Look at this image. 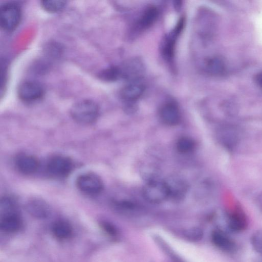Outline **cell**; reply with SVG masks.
I'll return each mask as SVG.
<instances>
[{"label":"cell","instance_id":"8992f818","mask_svg":"<svg viewBox=\"0 0 262 262\" xmlns=\"http://www.w3.org/2000/svg\"><path fill=\"white\" fill-rule=\"evenodd\" d=\"M77 186L82 192L89 194H96L101 191L103 183L101 179L93 173H85L79 176Z\"/></svg>","mask_w":262,"mask_h":262},{"label":"cell","instance_id":"603a6c76","mask_svg":"<svg viewBox=\"0 0 262 262\" xmlns=\"http://www.w3.org/2000/svg\"><path fill=\"white\" fill-rule=\"evenodd\" d=\"M100 226L102 229L109 235L115 236L116 235L117 231L115 227L106 222H103L101 223Z\"/></svg>","mask_w":262,"mask_h":262},{"label":"cell","instance_id":"7a4b0ae2","mask_svg":"<svg viewBox=\"0 0 262 262\" xmlns=\"http://www.w3.org/2000/svg\"><path fill=\"white\" fill-rule=\"evenodd\" d=\"M184 24V18H180L174 28L166 35L162 41L160 49L162 56L164 59L170 64L173 61L176 42Z\"/></svg>","mask_w":262,"mask_h":262},{"label":"cell","instance_id":"52a82bcc","mask_svg":"<svg viewBox=\"0 0 262 262\" xmlns=\"http://www.w3.org/2000/svg\"><path fill=\"white\" fill-rule=\"evenodd\" d=\"M73 163L68 158L56 156L51 159L47 164V170L52 176L62 178L69 175L73 169Z\"/></svg>","mask_w":262,"mask_h":262},{"label":"cell","instance_id":"277c9868","mask_svg":"<svg viewBox=\"0 0 262 262\" xmlns=\"http://www.w3.org/2000/svg\"><path fill=\"white\" fill-rule=\"evenodd\" d=\"M144 199L151 203H160L169 198V193L165 182L152 179L145 185L143 188Z\"/></svg>","mask_w":262,"mask_h":262},{"label":"cell","instance_id":"5bb4252c","mask_svg":"<svg viewBox=\"0 0 262 262\" xmlns=\"http://www.w3.org/2000/svg\"><path fill=\"white\" fill-rule=\"evenodd\" d=\"M15 164L18 170L24 174H32L38 169L39 162L33 156L26 154L17 156Z\"/></svg>","mask_w":262,"mask_h":262},{"label":"cell","instance_id":"6da1fadb","mask_svg":"<svg viewBox=\"0 0 262 262\" xmlns=\"http://www.w3.org/2000/svg\"><path fill=\"white\" fill-rule=\"evenodd\" d=\"M99 111L96 102L91 100H83L73 105L70 113L73 119L78 123L89 124L96 120Z\"/></svg>","mask_w":262,"mask_h":262},{"label":"cell","instance_id":"7402d4cb","mask_svg":"<svg viewBox=\"0 0 262 262\" xmlns=\"http://www.w3.org/2000/svg\"><path fill=\"white\" fill-rule=\"evenodd\" d=\"M253 249L258 253L262 254V229L254 232L251 237Z\"/></svg>","mask_w":262,"mask_h":262},{"label":"cell","instance_id":"4fadbf2b","mask_svg":"<svg viewBox=\"0 0 262 262\" xmlns=\"http://www.w3.org/2000/svg\"><path fill=\"white\" fill-rule=\"evenodd\" d=\"M211 241L217 248L224 252L232 253L236 249L235 242L221 230L216 229L213 231L211 233Z\"/></svg>","mask_w":262,"mask_h":262},{"label":"cell","instance_id":"9c48e42d","mask_svg":"<svg viewBox=\"0 0 262 262\" xmlns=\"http://www.w3.org/2000/svg\"><path fill=\"white\" fill-rule=\"evenodd\" d=\"M159 9L155 6L146 8L138 18L133 28V33L138 34L150 28L157 20Z\"/></svg>","mask_w":262,"mask_h":262},{"label":"cell","instance_id":"9a60e30c","mask_svg":"<svg viewBox=\"0 0 262 262\" xmlns=\"http://www.w3.org/2000/svg\"><path fill=\"white\" fill-rule=\"evenodd\" d=\"M165 182L167 187L169 198L179 200L184 196L187 190V186L182 180L172 177Z\"/></svg>","mask_w":262,"mask_h":262},{"label":"cell","instance_id":"8fae6325","mask_svg":"<svg viewBox=\"0 0 262 262\" xmlns=\"http://www.w3.org/2000/svg\"><path fill=\"white\" fill-rule=\"evenodd\" d=\"M145 90L144 84L139 80L132 81L122 89L120 96L125 102H135L141 98Z\"/></svg>","mask_w":262,"mask_h":262},{"label":"cell","instance_id":"d6986e66","mask_svg":"<svg viewBox=\"0 0 262 262\" xmlns=\"http://www.w3.org/2000/svg\"><path fill=\"white\" fill-rule=\"evenodd\" d=\"M100 77L105 81H114L122 78L121 68L111 67L103 70L100 74Z\"/></svg>","mask_w":262,"mask_h":262},{"label":"cell","instance_id":"2e32d148","mask_svg":"<svg viewBox=\"0 0 262 262\" xmlns=\"http://www.w3.org/2000/svg\"><path fill=\"white\" fill-rule=\"evenodd\" d=\"M51 232L55 238L64 241L72 236L73 228L68 222L59 220L53 223L51 226Z\"/></svg>","mask_w":262,"mask_h":262},{"label":"cell","instance_id":"30bf717a","mask_svg":"<svg viewBox=\"0 0 262 262\" xmlns=\"http://www.w3.org/2000/svg\"><path fill=\"white\" fill-rule=\"evenodd\" d=\"M159 116L162 121L168 125L178 124L181 120V113L177 104L173 101H167L161 106Z\"/></svg>","mask_w":262,"mask_h":262},{"label":"cell","instance_id":"cb8c5ba5","mask_svg":"<svg viewBox=\"0 0 262 262\" xmlns=\"http://www.w3.org/2000/svg\"><path fill=\"white\" fill-rule=\"evenodd\" d=\"M255 80L257 85L262 88V72L258 73L256 75Z\"/></svg>","mask_w":262,"mask_h":262},{"label":"cell","instance_id":"7c38bea8","mask_svg":"<svg viewBox=\"0 0 262 262\" xmlns=\"http://www.w3.org/2000/svg\"><path fill=\"white\" fill-rule=\"evenodd\" d=\"M227 226L230 230L234 232H240L247 228V219L241 207L236 206L228 214Z\"/></svg>","mask_w":262,"mask_h":262},{"label":"cell","instance_id":"44dd1931","mask_svg":"<svg viewBox=\"0 0 262 262\" xmlns=\"http://www.w3.org/2000/svg\"><path fill=\"white\" fill-rule=\"evenodd\" d=\"M63 1H43L41 5L46 11L50 12H57L62 10L66 6Z\"/></svg>","mask_w":262,"mask_h":262},{"label":"cell","instance_id":"ffe728a7","mask_svg":"<svg viewBox=\"0 0 262 262\" xmlns=\"http://www.w3.org/2000/svg\"><path fill=\"white\" fill-rule=\"evenodd\" d=\"M195 147V143L193 140L188 137H182L180 138L176 144L178 151L182 154H187L192 151Z\"/></svg>","mask_w":262,"mask_h":262},{"label":"cell","instance_id":"ac0fdd59","mask_svg":"<svg viewBox=\"0 0 262 262\" xmlns=\"http://www.w3.org/2000/svg\"><path fill=\"white\" fill-rule=\"evenodd\" d=\"M28 211L33 216L43 219L48 216L49 210L48 206L40 200H32L27 205Z\"/></svg>","mask_w":262,"mask_h":262},{"label":"cell","instance_id":"3957f363","mask_svg":"<svg viewBox=\"0 0 262 262\" xmlns=\"http://www.w3.org/2000/svg\"><path fill=\"white\" fill-rule=\"evenodd\" d=\"M21 19V10L18 5L9 3L3 5L0 9V25L7 31L14 30Z\"/></svg>","mask_w":262,"mask_h":262},{"label":"cell","instance_id":"ba28073f","mask_svg":"<svg viewBox=\"0 0 262 262\" xmlns=\"http://www.w3.org/2000/svg\"><path fill=\"white\" fill-rule=\"evenodd\" d=\"M0 220V228L5 233H14L23 227V221L17 209L2 211Z\"/></svg>","mask_w":262,"mask_h":262},{"label":"cell","instance_id":"e0dca14e","mask_svg":"<svg viewBox=\"0 0 262 262\" xmlns=\"http://www.w3.org/2000/svg\"><path fill=\"white\" fill-rule=\"evenodd\" d=\"M203 69L208 74L216 76L224 72L225 65L220 58L213 56L207 58L204 61Z\"/></svg>","mask_w":262,"mask_h":262},{"label":"cell","instance_id":"5b68a950","mask_svg":"<svg viewBox=\"0 0 262 262\" xmlns=\"http://www.w3.org/2000/svg\"><path fill=\"white\" fill-rule=\"evenodd\" d=\"M43 94V87L36 81H25L20 84L18 89L19 98L26 102L37 101L42 97Z\"/></svg>","mask_w":262,"mask_h":262}]
</instances>
